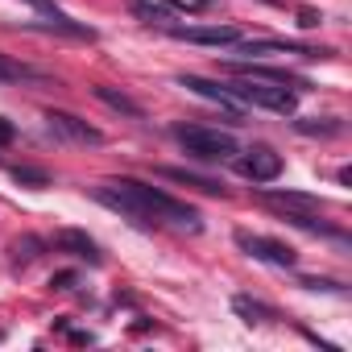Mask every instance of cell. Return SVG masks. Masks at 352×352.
<instances>
[{"instance_id": "cell-14", "label": "cell", "mask_w": 352, "mask_h": 352, "mask_svg": "<svg viewBox=\"0 0 352 352\" xmlns=\"http://www.w3.org/2000/svg\"><path fill=\"white\" fill-rule=\"evenodd\" d=\"M265 199L286 208V212H319V199L315 195H298V191H265Z\"/></svg>"}, {"instance_id": "cell-2", "label": "cell", "mask_w": 352, "mask_h": 352, "mask_svg": "<svg viewBox=\"0 0 352 352\" xmlns=\"http://www.w3.org/2000/svg\"><path fill=\"white\" fill-rule=\"evenodd\" d=\"M170 133L187 149V157H195V162H228L236 153V137L220 133V129H208V124H174Z\"/></svg>"}, {"instance_id": "cell-22", "label": "cell", "mask_w": 352, "mask_h": 352, "mask_svg": "<svg viewBox=\"0 0 352 352\" xmlns=\"http://www.w3.org/2000/svg\"><path fill=\"white\" fill-rule=\"evenodd\" d=\"M319 21H323V17H319L315 9H298V25H302V30H315Z\"/></svg>"}, {"instance_id": "cell-23", "label": "cell", "mask_w": 352, "mask_h": 352, "mask_svg": "<svg viewBox=\"0 0 352 352\" xmlns=\"http://www.w3.org/2000/svg\"><path fill=\"white\" fill-rule=\"evenodd\" d=\"M50 286H54V290H71V286H75V274H71V270H63V274H54V278H50Z\"/></svg>"}, {"instance_id": "cell-21", "label": "cell", "mask_w": 352, "mask_h": 352, "mask_svg": "<svg viewBox=\"0 0 352 352\" xmlns=\"http://www.w3.org/2000/svg\"><path fill=\"white\" fill-rule=\"evenodd\" d=\"M38 249H42V245H38L34 236H25V241H17V245H13V253H17V261H34V257H38Z\"/></svg>"}, {"instance_id": "cell-3", "label": "cell", "mask_w": 352, "mask_h": 352, "mask_svg": "<svg viewBox=\"0 0 352 352\" xmlns=\"http://www.w3.org/2000/svg\"><path fill=\"white\" fill-rule=\"evenodd\" d=\"M224 91L236 100V104H253V108H270V112H294L298 108V91L282 87V83H265V79H236V83H224Z\"/></svg>"}, {"instance_id": "cell-26", "label": "cell", "mask_w": 352, "mask_h": 352, "mask_svg": "<svg viewBox=\"0 0 352 352\" xmlns=\"http://www.w3.org/2000/svg\"><path fill=\"white\" fill-rule=\"evenodd\" d=\"M0 340H5V331H0Z\"/></svg>"}, {"instance_id": "cell-24", "label": "cell", "mask_w": 352, "mask_h": 352, "mask_svg": "<svg viewBox=\"0 0 352 352\" xmlns=\"http://www.w3.org/2000/svg\"><path fill=\"white\" fill-rule=\"evenodd\" d=\"M302 286H307V290H344V286H336V282H327V278H307Z\"/></svg>"}, {"instance_id": "cell-8", "label": "cell", "mask_w": 352, "mask_h": 352, "mask_svg": "<svg viewBox=\"0 0 352 352\" xmlns=\"http://www.w3.org/2000/svg\"><path fill=\"white\" fill-rule=\"evenodd\" d=\"M179 83H183L187 91H195V96H204V100L220 104V108L228 112V120H232V124H241V116H245V104H236V100L224 91V83H212V79H199V75H179Z\"/></svg>"}, {"instance_id": "cell-15", "label": "cell", "mask_w": 352, "mask_h": 352, "mask_svg": "<svg viewBox=\"0 0 352 352\" xmlns=\"http://www.w3.org/2000/svg\"><path fill=\"white\" fill-rule=\"evenodd\" d=\"M157 174H166V179H174V183H187V187H199V191H208V195H224V191H228V187H224V183H216V179H199V174L174 170V166H162Z\"/></svg>"}, {"instance_id": "cell-20", "label": "cell", "mask_w": 352, "mask_h": 352, "mask_svg": "<svg viewBox=\"0 0 352 352\" xmlns=\"http://www.w3.org/2000/svg\"><path fill=\"white\" fill-rule=\"evenodd\" d=\"M13 179H17V183H30V187H50L46 170H34V166H17V170H13Z\"/></svg>"}, {"instance_id": "cell-16", "label": "cell", "mask_w": 352, "mask_h": 352, "mask_svg": "<svg viewBox=\"0 0 352 352\" xmlns=\"http://www.w3.org/2000/svg\"><path fill=\"white\" fill-rule=\"evenodd\" d=\"M232 307H236V315H241L245 323H265V319H278V311H274V307L253 302L249 294H236V298H232Z\"/></svg>"}, {"instance_id": "cell-10", "label": "cell", "mask_w": 352, "mask_h": 352, "mask_svg": "<svg viewBox=\"0 0 352 352\" xmlns=\"http://www.w3.org/2000/svg\"><path fill=\"white\" fill-rule=\"evenodd\" d=\"M224 71H232V75H245V79L282 83V87H294V91H302V87H307V79H298V75H290V71H282V67H257V63H224Z\"/></svg>"}, {"instance_id": "cell-7", "label": "cell", "mask_w": 352, "mask_h": 352, "mask_svg": "<svg viewBox=\"0 0 352 352\" xmlns=\"http://www.w3.org/2000/svg\"><path fill=\"white\" fill-rule=\"evenodd\" d=\"M241 174L253 183H274L282 174V153H274L270 145H253L245 157H241Z\"/></svg>"}, {"instance_id": "cell-25", "label": "cell", "mask_w": 352, "mask_h": 352, "mask_svg": "<svg viewBox=\"0 0 352 352\" xmlns=\"http://www.w3.org/2000/svg\"><path fill=\"white\" fill-rule=\"evenodd\" d=\"M13 137H17V129H13V124H9L5 116H0V145H9Z\"/></svg>"}, {"instance_id": "cell-6", "label": "cell", "mask_w": 352, "mask_h": 352, "mask_svg": "<svg viewBox=\"0 0 352 352\" xmlns=\"http://www.w3.org/2000/svg\"><path fill=\"white\" fill-rule=\"evenodd\" d=\"M46 124H50V133H58V137H67V141H75V145H104V133H100L96 124L71 116V112L50 108V112H46Z\"/></svg>"}, {"instance_id": "cell-12", "label": "cell", "mask_w": 352, "mask_h": 352, "mask_svg": "<svg viewBox=\"0 0 352 352\" xmlns=\"http://www.w3.org/2000/svg\"><path fill=\"white\" fill-rule=\"evenodd\" d=\"M30 5L46 17V25H54V30H63V34H71V38H91V30H87V25H79V21H71V17L54 5V0H30Z\"/></svg>"}, {"instance_id": "cell-17", "label": "cell", "mask_w": 352, "mask_h": 352, "mask_svg": "<svg viewBox=\"0 0 352 352\" xmlns=\"http://www.w3.org/2000/svg\"><path fill=\"white\" fill-rule=\"evenodd\" d=\"M133 13H137L145 25H162V30H170V25H174V13H170L166 5H149V0H133Z\"/></svg>"}, {"instance_id": "cell-19", "label": "cell", "mask_w": 352, "mask_h": 352, "mask_svg": "<svg viewBox=\"0 0 352 352\" xmlns=\"http://www.w3.org/2000/svg\"><path fill=\"white\" fill-rule=\"evenodd\" d=\"M294 129L307 133V137H340L344 120H294Z\"/></svg>"}, {"instance_id": "cell-1", "label": "cell", "mask_w": 352, "mask_h": 352, "mask_svg": "<svg viewBox=\"0 0 352 352\" xmlns=\"http://www.w3.org/2000/svg\"><path fill=\"white\" fill-rule=\"evenodd\" d=\"M96 204L129 216L141 228H149V224H174V228H191L195 232L204 224L191 204L174 199V195H166V191H157L149 183H137V179H112V183L96 187Z\"/></svg>"}, {"instance_id": "cell-9", "label": "cell", "mask_w": 352, "mask_h": 352, "mask_svg": "<svg viewBox=\"0 0 352 352\" xmlns=\"http://www.w3.org/2000/svg\"><path fill=\"white\" fill-rule=\"evenodd\" d=\"M241 54H302V58H327V46H294V42H278V38H261V42H236Z\"/></svg>"}, {"instance_id": "cell-11", "label": "cell", "mask_w": 352, "mask_h": 352, "mask_svg": "<svg viewBox=\"0 0 352 352\" xmlns=\"http://www.w3.org/2000/svg\"><path fill=\"white\" fill-rule=\"evenodd\" d=\"M54 249H63V253H71V257H79V261H91V265L104 261V257H100V245H96L87 232H75V228L58 232V236H54Z\"/></svg>"}, {"instance_id": "cell-18", "label": "cell", "mask_w": 352, "mask_h": 352, "mask_svg": "<svg viewBox=\"0 0 352 352\" xmlns=\"http://www.w3.org/2000/svg\"><path fill=\"white\" fill-rule=\"evenodd\" d=\"M21 79H42V75L25 63H13L9 54H0V83H21Z\"/></svg>"}, {"instance_id": "cell-4", "label": "cell", "mask_w": 352, "mask_h": 352, "mask_svg": "<svg viewBox=\"0 0 352 352\" xmlns=\"http://www.w3.org/2000/svg\"><path fill=\"white\" fill-rule=\"evenodd\" d=\"M236 245L249 253V257H257V261H270V265H282V270H290L294 261H298V253L286 245V241H274V236H253V232H236Z\"/></svg>"}, {"instance_id": "cell-5", "label": "cell", "mask_w": 352, "mask_h": 352, "mask_svg": "<svg viewBox=\"0 0 352 352\" xmlns=\"http://www.w3.org/2000/svg\"><path fill=\"white\" fill-rule=\"evenodd\" d=\"M170 34L179 42H191V46H236V42H245V34L236 25H170Z\"/></svg>"}, {"instance_id": "cell-13", "label": "cell", "mask_w": 352, "mask_h": 352, "mask_svg": "<svg viewBox=\"0 0 352 352\" xmlns=\"http://www.w3.org/2000/svg\"><path fill=\"white\" fill-rule=\"evenodd\" d=\"M91 91H96V100H100V104H108L112 112H124V116H133V120H141V116H145L137 100H129L124 91H116V87H108V83H100V87H91Z\"/></svg>"}]
</instances>
